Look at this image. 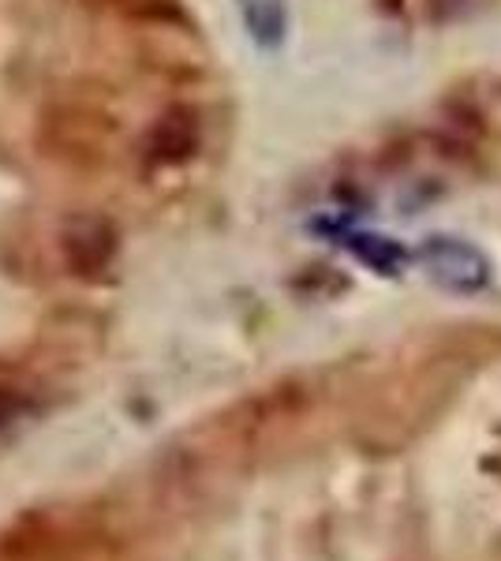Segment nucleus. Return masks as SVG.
<instances>
[{
  "label": "nucleus",
  "mask_w": 501,
  "mask_h": 561,
  "mask_svg": "<svg viewBox=\"0 0 501 561\" xmlns=\"http://www.w3.org/2000/svg\"><path fill=\"white\" fill-rule=\"evenodd\" d=\"M57 248L64 266L83 280H98L113 266L121 237H116L113 221L102 214H76L60 225L57 232Z\"/></svg>",
  "instance_id": "f257e3e1"
},
{
  "label": "nucleus",
  "mask_w": 501,
  "mask_h": 561,
  "mask_svg": "<svg viewBox=\"0 0 501 561\" xmlns=\"http://www.w3.org/2000/svg\"><path fill=\"white\" fill-rule=\"evenodd\" d=\"M203 147V124L191 108L177 105L166 108L158 121L150 124L147 139H143V158L150 161L153 169H172L191 161Z\"/></svg>",
  "instance_id": "f03ea898"
},
{
  "label": "nucleus",
  "mask_w": 501,
  "mask_h": 561,
  "mask_svg": "<svg viewBox=\"0 0 501 561\" xmlns=\"http://www.w3.org/2000/svg\"><path fill=\"white\" fill-rule=\"evenodd\" d=\"M109 4H121L127 12H143V15H166L169 0H109Z\"/></svg>",
  "instance_id": "7ed1b4c3"
}]
</instances>
